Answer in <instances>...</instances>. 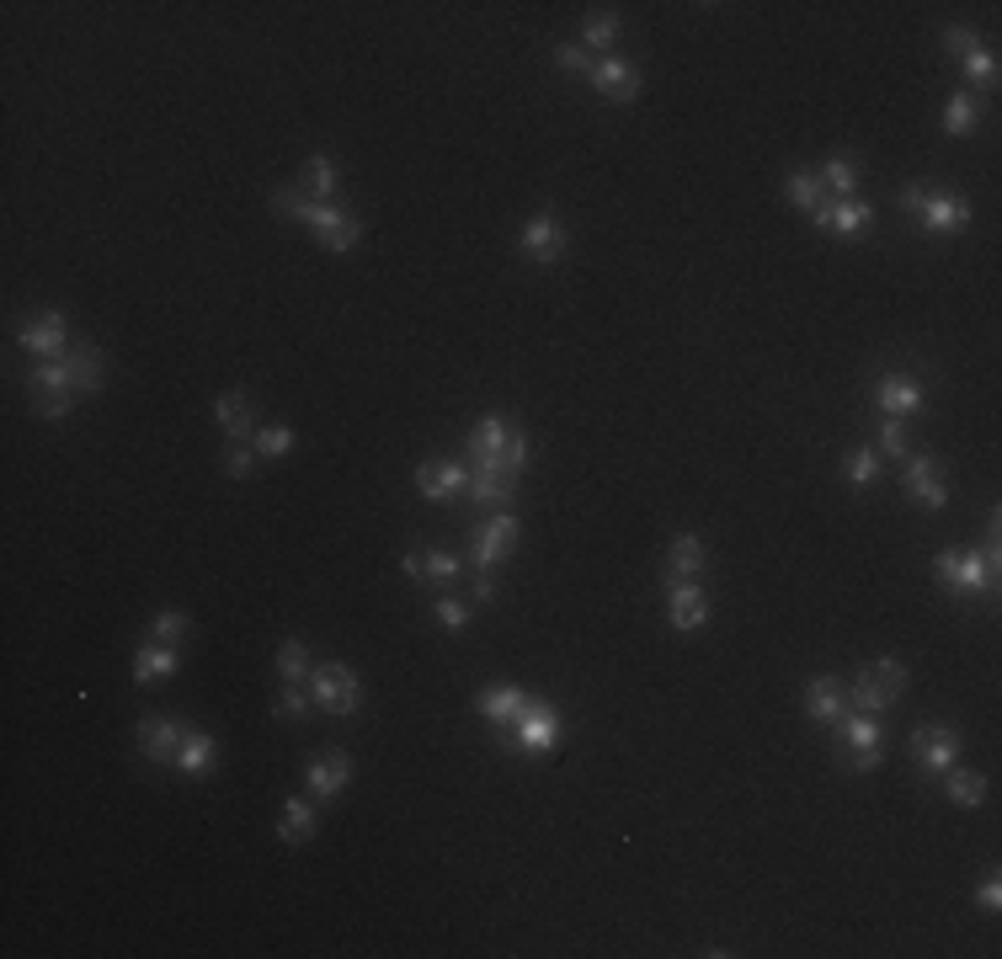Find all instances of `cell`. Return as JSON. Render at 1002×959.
I'll return each mask as SVG.
<instances>
[{
	"mask_svg": "<svg viewBox=\"0 0 1002 959\" xmlns=\"http://www.w3.org/2000/svg\"><path fill=\"white\" fill-rule=\"evenodd\" d=\"M512 752H528V758H544V752H555L561 747V709L555 704H528L518 719H512V730L502 736Z\"/></svg>",
	"mask_w": 1002,
	"mask_h": 959,
	"instance_id": "5",
	"label": "cell"
},
{
	"mask_svg": "<svg viewBox=\"0 0 1002 959\" xmlns=\"http://www.w3.org/2000/svg\"><path fill=\"white\" fill-rule=\"evenodd\" d=\"M518 518L512 512H485L481 522H475V533H470V565L475 570H496L502 559L518 550Z\"/></svg>",
	"mask_w": 1002,
	"mask_h": 959,
	"instance_id": "7",
	"label": "cell"
},
{
	"mask_svg": "<svg viewBox=\"0 0 1002 959\" xmlns=\"http://www.w3.org/2000/svg\"><path fill=\"white\" fill-rule=\"evenodd\" d=\"M433 613H438L442 629H470V619H475V608H470V602H459V598H438L433 602Z\"/></svg>",
	"mask_w": 1002,
	"mask_h": 959,
	"instance_id": "46",
	"label": "cell"
},
{
	"mask_svg": "<svg viewBox=\"0 0 1002 959\" xmlns=\"http://www.w3.org/2000/svg\"><path fill=\"white\" fill-rule=\"evenodd\" d=\"M315 805L310 799H299V795H288L283 799V810H278V837L288 842V847H304V842L315 837Z\"/></svg>",
	"mask_w": 1002,
	"mask_h": 959,
	"instance_id": "24",
	"label": "cell"
},
{
	"mask_svg": "<svg viewBox=\"0 0 1002 959\" xmlns=\"http://www.w3.org/2000/svg\"><path fill=\"white\" fill-rule=\"evenodd\" d=\"M187 635H193V619L182 608H161L156 624H150V639H161V645H182Z\"/></svg>",
	"mask_w": 1002,
	"mask_h": 959,
	"instance_id": "40",
	"label": "cell"
},
{
	"mask_svg": "<svg viewBox=\"0 0 1002 959\" xmlns=\"http://www.w3.org/2000/svg\"><path fill=\"white\" fill-rule=\"evenodd\" d=\"M880 762H885V747H864V752H853V758H848V767H853V773H875Z\"/></svg>",
	"mask_w": 1002,
	"mask_h": 959,
	"instance_id": "54",
	"label": "cell"
},
{
	"mask_svg": "<svg viewBox=\"0 0 1002 959\" xmlns=\"http://www.w3.org/2000/svg\"><path fill=\"white\" fill-rule=\"evenodd\" d=\"M512 432H518V421H507V416H481V421L470 427V442H464L470 470H496V475H502V453H507Z\"/></svg>",
	"mask_w": 1002,
	"mask_h": 959,
	"instance_id": "10",
	"label": "cell"
},
{
	"mask_svg": "<svg viewBox=\"0 0 1002 959\" xmlns=\"http://www.w3.org/2000/svg\"><path fill=\"white\" fill-rule=\"evenodd\" d=\"M667 565H672V576H699V570L710 565V550H704V539H693V533H678V539L667 544Z\"/></svg>",
	"mask_w": 1002,
	"mask_h": 959,
	"instance_id": "31",
	"label": "cell"
},
{
	"mask_svg": "<svg viewBox=\"0 0 1002 959\" xmlns=\"http://www.w3.org/2000/svg\"><path fill=\"white\" fill-rule=\"evenodd\" d=\"M880 479V453L875 448H853L848 453V490H869Z\"/></svg>",
	"mask_w": 1002,
	"mask_h": 959,
	"instance_id": "39",
	"label": "cell"
},
{
	"mask_svg": "<svg viewBox=\"0 0 1002 959\" xmlns=\"http://www.w3.org/2000/svg\"><path fill=\"white\" fill-rule=\"evenodd\" d=\"M875 405H880V416H918L928 411V390H922L918 379H907V373H885L875 379Z\"/></svg>",
	"mask_w": 1002,
	"mask_h": 959,
	"instance_id": "16",
	"label": "cell"
},
{
	"mask_svg": "<svg viewBox=\"0 0 1002 959\" xmlns=\"http://www.w3.org/2000/svg\"><path fill=\"white\" fill-rule=\"evenodd\" d=\"M273 213L310 224L325 251H353V245L362 240V219H358V213H347V208H336V203L299 198V193H288V187H278V193H273Z\"/></svg>",
	"mask_w": 1002,
	"mask_h": 959,
	"instance_id": "1",
	"label": "cell"
},
{
	"mask_svg": "<svg viewBox=\"0 0 1002 959\" xmlns=\"http://www.w3.org/2000/svg\"><path fill=\"white\" fill-rule=\"evenodd\" d=\"M293 427H262L256 438H251V448L262 453V459H283V453H293Z\"/></svg>",
	"mask_w": 1002,
	"mask_h": 959,
	"instance_id": "43",
	"label": "cell"
},
{
	"mask_svg": "<svg viewBox=\"0 0 1002 959\" xmlns=\"http://www.w3.org/2000/svg\"><path fill=\"white\" fill-rule=\"evenodd\" d=\"M619 33H624V22H619L613 11H602V16H592V22L581 27V48H592V54H608V48L619 43Z\"/></svg>",
	"mask_w": 1002,
	"mask_h": 959,
	"instance_id": "38",
	"label": "cell"
},
{
	"mask_svg": "<svg viewBox=\"0 0 1002 959\" xmlns=\"http://www.w3.org/2000/svg\"><path fill=\"white\" fill-rule=\"evenodd\" d=\"M304 187H310V198L315 203H336V193H342V165L331 155L304 160Z\"/></svg>",
	"mask_w": 1002,
	"mask_h": 959,
	"instance_id": "30",
	"label": "cell"
},
{
	"mask_svg": "<svg viewBox=\"0 0 1002 959\" xmlns=\"http://www.w3.org/2000/svg\"><path fill=\"white\" fill-rule=\"evenodd\" d=\"M960 65H965V80H970V85H981V91L998 85V54H992V48H970Z\"/></svg>",
	"mask_w": 1002,
	"mask_h": 959,
	"instance_id": "41",
	"label": "cell"
},
{
	"mask_svg": "<svg viewBox=\"0 0 1002 959\" xmlns=\"http://www.w3.org/2000/svg\"><path fill=\"white\" fill-rule=\"evenodd\" d=\"M869 672H875V682H880L890 698H901V688H907V667H901L896 656H880V661H875Z\"/></svg>",
	"mask_w": 1002,
	"mask_h": 959,
	"instance_id": "48",
	"label": "cell"
},
{
	"mask_svg": "<svg viewBox=\"0 0 1002 959\" xmlns=\"http://www.w3.org/2000/svg\"><path fill=\"white\" fill-rule=\"evenodd\" d=\"M347 784H353V758H347L342 747H331V752L304 762V789H310V799L347 795Z\"/></svg>",
	"mask_w": 1002,
	"mask_h": 959,
	"instance_id": "11",
	"label": "cell"
},
{
	"mask_svg": "<svg viewBox=\"0 0 1002 959\" xmlns=\"http://www.w3.org/2000/svg\"><path fill=\"white\" fill-rule=\"evenodd\" d=\"M310 709H315V698H310L304 688L283 682V693H278V704H273V715H278V719H304Z\"/></svg>",
	"mask_w": 1002,
	"mask_h": 959,
	"instance_id": "44",
	"label": "cell"
},
{
	"mask_svg": "<svg viewBox=\"0 0 1002 959\" xmlns=\"http://www.w3.org/2000/svg\"><path fill=\"white\" fill-rule=\"evenodd\" d=\"M214 416H219V427H224V438L230 442L256 438V405H251L245 390H224V395L214 400Z\"/></svg>",
	"mask_w": 1002,
	"mask_h": 959,
	"instance_id": "20",
	"label": "cell"
},
{
	"mask_svg": "<svg viewBox=\"0 0 1002 959\" xmlns=\"http://www.w3.org/2000/svg\"><path fill=\"white\" fill-rule=\"evenodd\" d=\"M938 784H944V795L955 799L960 810H976L987 799V773H970V767H944Z\"/></svg>",
	"mask_w": 1002,
	"mask_h": 959,
	"instance_id": "28",
	"label": "cell"
},
{
	"mask_svg": "<svg viewBox=\"0 0 1002 959\" xmlns=\"http://www.w3.org/2000/svg\"><path fill=\"white\" fill-rule=\"evenodd\" d=\"M933 198V193H928V187H922V182H901V193H896V208H901V213H912V219H918V208L922 203Z\"/></svg>",
	"mask_w": 1002,
	"mask_h": 959,
	"instance_id": "50",
	"label": "cell"
},
{
	"mask_svg": "<svg viewBox=\"0 0 1002 959\" xmlns=\"http://www.w3.org/2000/svg\"><path fill=\"white\" fill-rule=\"evenodd\" d=\"M944 48H949V54H970V48H981V38H976V33H970V27H944Z\"/></svg>",
	"mask_w": 1002,
	"mask_h": 959,
	"instance_id": "52",
	"label": "cell"
},
{
	"mask_svg": "<svg viewBox=\"0 0 1002 959\" xmlns=\"http://www.w3.org/2000/svg\"><path fill=\"white\" fill-rule=\"evenodd\" d=\"M224 475L230 479L256 475V448H251V442H230V453H224Z\"/></svg>",
	"mask_w": 1002,
	"mask_h": 959,
	"instance_id": "47",
	"label": "cell"
},
{
	"mask_svg": "<svg viewBox=\"0 0 1002 959\" xmlns=\"http://www.w3.org/2000/svg\"><path fill=\"white\" fill-rule=\"evenodd\" d=\"M592 85H598V96H608L613 107H630L641 96V70L624 65V59H592Z\"/></svg>",
	"mask_w": 1002,
	"mask_h": 959,
	"instance_id": "17",
	"label": "cell"
},
{
	"mask_svg": "<svg viewBox=\"0 0 1002 959\" xmlns=\"http://www.w3.org/2000/svg\"><path fill=\"white\" fill-rule=\"evenodd\" d=\"M960 725H949V719H922L918 730H912V741H907V752H912V762H918L928 778H938L944 767H955L960 762Z\"/></svg>",
	"mask_w": 1002,
	"mask_h": 959,
	"instance_id": "4",
	"label": "cell"
},
{
	"mask_svg": "<svg viewBox=\"0 0 1002 959\" xmlns=\"http://www.w3.org/2000/svg\"><path fill=\"white\" fill-rule=\"evenodd\" d=\"M522 464H528V432H512V442H507V453H502V475L507 479H518L522 475Z\"/></svg>",
	"mask_w": 1002,
	"mask_h": 959,
	"instance_id": "49",
	"label": "cell"
},
{
	"mask_svg": "<svg viewBox=\"0 0 1002 959\" xmlns=\"http://www.w3.org/2000/svg\"><path fill=\"white\" fill-rule=\"evenodd\" d=\"M816 230H827V235H838V240H859L869 224H875V203H864V198H842V203H821L816 213Z\"/></svg>",
	"mask_w": 1002,
	"mask_h": 959,
	"instance_id": "12",
	"label": "cell"
},
{
	"mask_svg": "<svg viewBox=\"0 0 1002 959\" xmlns=\"http://www.w3.org/2000/svg\"><path fill=\"white\" fill-rule=\"evenodd\" d=\"M918 224L928 230V235H960L965 224H970V203L938 198V193H933V198L918 208Z\"/></svg>",
	"mask_w": 1002,
	"mask_h": 959,
	"instance_id": "21",
	"label": "cell"
},
{
	"mask_svg": "<svg viewBox=\"0 0 1002 959\" xmlns=\"http://www.w3.org/2000/svg\"><path fill=\"white\" fill-rule=\"evenodd\" d=\"M550 59L561 65L565 76H592V54H587L581 43H555V48H550Z\"/></svg>",
	"mask_w": 1002,
	"mask_h": 959,
	"instance_id": "45",
	"label": "cell"
},
{
	"mask_svg": "<svg viewBox=\"0 0 1002 959\" xmlns=\"http://www.w3.org/2000/svg\"><path fill=\"white\" fill-rule=\"evenodd\" d=\"M416 490L427 496V501H459L464 490H470V464H459V459H442V464H416Z\"/></svg>",
	"mask_w": 1002,
	"mask_h": 959,
	"instance_id": "14",
	"label": "cell"
},
{
	"mask_svg": "<svg viewBox=\"0 0 1002 959\" xmlns=\"http://www.w3.org/2000/svg\"><path fill=\"white\" fill-rule=\"evenodd\" d=\"M176 672V645H161V639H145L139 650H134V682L145 688V682L156 678H171Z\"/></svg>",
	"mask_w": 1002,
	"mask_h": 959,
	"instance_id": "25",
	"label": "cell"
},
{
	"mask_svg": "<svg viewBox=\"0 0 1002 959\" xmlns=\"http://www.w3.org/2000/svg\"><path fill=\"white\" fill-rule=\"evenodd\" d=\"M784 198L795 203L801 213H816V208L827 203V187H821V176H816V171H790V182H784Z\"/></svg>",
	"mask_w": 1002,
	"mask_h": 959,
	"instance_id": "33",
	"label": "cell"
},
{
	"mask_svg": "<svg viewBox=\"0 0 1002 959\" xmlns=\"http://www.w3.org/2000/svg\"><path fill=\"white\" fill-rule=\"evenodd\" d=\"M76 400H81V395H38V400H33V411H38L43 421H59V416L76 405Z\"/></svg>",
	"mask_w": 1002,
	"mask_h": 959,
	"instance_id": "51",
	"label": "cell"
},
{
	"mask_svg": "<svg viewBox=\"0 0 1002 959\" xmlns=\"http://www.w3.org/2000/svg\"><path fill=\"white\" fill-rule=\"evenodd\" d=\"M522 256L528 262H539V267H555L565 256V224L544 208V213H533L528 224H522Z\"/></svg>",
	"mask_w": 1002,
	"mask_h": 959,
	"instance_id": "13",
	"label": "cell"
},
{
	"mask_svg": "<svg viewBox=\"0 0 1002 959\" xmlns=\"http://www.w3.org/2000/svg\"><path fill=\"white\" fill-rule=\"evenodd\" d=\"M70 379H76V395H96L102 384H107V362H102V353L91 347V342H81L76 353H70Z\"/></svg>",
	"mask_w": 1002,
	"mask_h": 959,
	"instance_id": "26",
	"label": "cell"
},
{
	"mask_svg": "<svg viewBox=\"0 0 1002 959\" xmlns=\"http://www.w3.org/2000/svg\"><path fill=\"white\" fill-rule=\"evenodd\" d=\"M875 453H885V459H907L912 453V442H907V427H901V416H885L880 432H875Z\"/></svg>",
	"mask_w": 1002,
	"mask_h": 959,
	"instance_id": "42",
	"label": "cell"
},
{
	"mask_svg": "<svg viewBox=\"0 0 1002 959\" xmlns=\"http://www.w3.org/2000/svg\"><path fill=\"white\" fill-rule=\"evenodd\" d=\"M27 395H33V400H38V395H76V379H70V362H59V358L38 362V368L27 373Z\"/></svg>",
	"mask_w": 1002,
	"mask_h": 959,
	"instance_id": "29",
	"label": "cell"
},
{
	"mask_svg": "<svg viewBox=\"0 0 1002 959\" xmlns=\"http://www.w3.org/2000/svg\"><path fill=\"white\" fill-rule=\"evenodd\" d=\"M16 342H22V353H38L48 362V358H59V353H70V325H65L59 310H43L38 320H27L16 331Z\"/></svg>",
	"mask_w": 1002,
	"mask_h": 959,
	"instance_id": "15",
	"label": "cell"
},
{
	"mask_svg": "<svg viewBox=\"0 0 1002 959\" xmlns=\"http://www.w3.org/2000/svg\"><path fill=\"white\" fill-rule=\"evenodd\" d=\"M278 678L293 682V688L310 682V650H304V639H283L278 645Z\"/></svg>",
	"mask_w": 1002,
	"mask_h": 959,
	"instance_id": "37",
	"label": "cell"
},
{
	"mask_svg": "<svg viewBox=\"0 0 1002 959\" xmlns=\"http://www.w3.org/2000/svg\"><path fill=\"white\" fill-rule=\"evenodd\" d=\"M667 624H672L678 635L704 629V624H710V592H704L699 581H688V576H667Z\"/></svg>",
	"mask_w": 1002,
	"mask_h": 959,
	"instance_id": "9",
	"label": "cell"
},
{
	"mask_svg": "<svg viewBox=\"0 0 1002 959\" xmlns=\"http://www.w3.org/2000/svg\"><path fill=\"white\" fill-rule=\"evenodd\" d=\"M848 693H842V682L838 678H810L805 682V715L816 719V725H838L848 709Z\"/></svg>",
	"mask_w": 1002,
	"mask_h": 959,
	"instance_id": "22",
	"label": "cell"
},
{
	"mask_svg": "<svg viewBox=\"0 0 1002 959\" xmlns=\"http://www.w3.org/2000/svg\"><path fill=\"white\" fill-rule=\"evenodd\" d=\"M816 176H821V187H832V193H842V198H853V187H859V155H848V150H842V155H832Z\"/></svg>",
	"mask_w": 1002,
	"mask_h": 959,
	"instance_id": "34",
	"label": "cell"
},
{
	"mask_svg": "<svg viewBox=\"0 0 1002 959\" xmlns=\"http://www.w3.org/2000/svg\"><path fill=\"white\" fill-rule=\"evenodd\" d=\"M416 559H422V581H459L464 570H470V559H459L453 550H416Z\"/></svg>",
	"mask_w": 1002,
	"mask_h": 959,
	"instance_id": "35",
	"label": "cell"
},
{
	"mask_svg": "<svg viewBox=\"0 0 1002 959\" xmlns=\"http://www.w3.org/2000/svg\"><path fill=\"white\" fill-rule=\"evenodd\" d=\"M933 576L955 592V598H987L998 602V565H987L981 550H938L933 555Z\"/></svg>",
	"mask_w": 1002,
	"mask_h": 959,
	"instance_id": "2",
	"label": "cell"
},
{
	"mask_svg": "<svg viewBox=\"0 0 1002 959\" xmlns=\"http://www.w3.org/2000/svg\"><path fill=\"white\" fill-rule=\"evenodd\" d=\"M182 778H214V767H219V741L208 736V730H187L182 736V752H176V762H171Z\"/></svg>",
	"mask_w": 1002,
	"mask_h": 959,
	"instance_id": "19",
	"label": "cell"
},
{
	"mask_svg": "<svg viewBox=\"0 0 1002 959\" xmlns=\"http://www.w3.org/2000/svg\"><path fill=\"white\" fill-rule=\"evenodd\" d=\"M310 698L315 709L336 719H353L362 709V682L347 661H331V667H310Z\"/></svg>",
	"mask_w": 1002,
	"mask_h": 959,
	"instance_id": "3",
	"label": "cell"
},
{
	"mask_svg": "<svg viewBox=\"0 0 1002 959\" xmlns=\"http://www.w3.org/2000/svg\"><path fill=\"white\" fill-rule=\"evenodd\" d=\"M193 725L176 715H145L139 725H134V747H139V758L150 762H176V752H182V736H187Z\"/></svg>",
	"mask_w": 1002,
	"mask_h": 959,
	"instance_id": "8",
	"label": "cell"
},
{
	"mask_svg": "<svg viewBox=\"0 0 1002 959\" xmlns=\"http://www.w3.org/2000/svg\"><path fill=\"white\" fill-rule=\"evenodd\" d=\"M475 709L502 730V725H512V719L528 709V693H522L518 682H485L481 693H475Z\"/></svg>",
	"mask_w": 1002,
	"mask_h": 959,
	"instance_id": "18",
	"label": "cell"
},
{
	"mask_svg": "<svg viewBox=\"0 0 1002 959\" xmlns=\"http://www.w3.org/2000/svg\"><path fill=\"white\" fill-rule=\"evenodd\" d=\"M838 730H842V741H848V752H864V747H880L885 741V725H880V715H842L838 719Z\"/></svg>",
	"mask_w": 1002,
	"mask_h": 959,
	"instance_id": "32",
	"label": "cell"
},
{
	"mask_svg": "<svg viewBox=\"0 0 1002 959\" xmlns=\"http://www.w3.org/2000/svg\"><path fill=\"white\" fill-rule=\"evenodd\" d=\"M976 123H981V107H976V96H970V91H955V96H949V107H944V134L965 139V134H970Z\"/></svg>",
	"mask_w": 1002,
	"mask_h": 959,
	"instance_id": "36",
	"label": "cell"
},
{
	"mask_svg": "<svg viewBox=\"0 0 1002 959\" xmlns=\"http://www.w3.org/2000/svg\"><path fill=\"white\" fill-rule=\"evenodd\" d=\"M512 490H518V479L496 475V470H470V490H464V496H470L481 512H507Z\"/></svg>",
	"mask_w": 1002,
	"mask_h": 959,
	"instance_id": "23",
	"label": "cell"
},
{
	"mask_svg": "<svg viewBox=\"0 0 1002 959\" xmlns=\"http://www.w3.org/2000/svg\"><path fill=\"white\" fill-rule=\"evenodd\" d=\"M842 693H848V704H853L859 715H890V709H896V698H890L880 682H875V672H869V667H864L859 678L848 682Z\"/></svg>",
	"mask_w": 1002,
	"mask_h": 959,
	"instance_id": "27",
	"label": "cell"
},
{
	"mask_svg": "<svg viewBox=\"0 0 1002 959\" xmlns=\"http://www.w3.org/2000/svg\"><path fill=\"white\" fill-rule=\"evenodd\" d=\"M901 490L928 507V512H944L949 507V479H944V459L938 453H907L901 459Z\"/></svg>",
	"mask_w": 1002,
	"mask_h": 959,
	"instance_id": "6",
	"label": "cell"
},
{
	"mask_svg": "<svg viewBox=\"0 0 1002 959\" xmlns=\"http://www.w3.org/2000/svg\"><path fill=\"white\" fill-rule=\"evenodd\" d=\"M496 598V576L491 570H475V602H491Z\"/></svg>",
	"mask_w": 1002,
	"mask_h": 959,
	"instance_id": "55",
	"label": "cell"
},
{
	"mask_svg": "<svg viewBox=\"0 0 1002 959\" xmlns=\"http://www.w3.org/2000/svg\"><path fill=\"white\" fill-rule=\"evenodd\" d=\"M976 906H981V912H998V906H1002V879L998 875L981 879V890H976Z\"/></svg>",
	"mask_w": 1002,
	"mask_h": 959,
	"instance_id": "53",
	"label": "cell"
}]
</instances>
